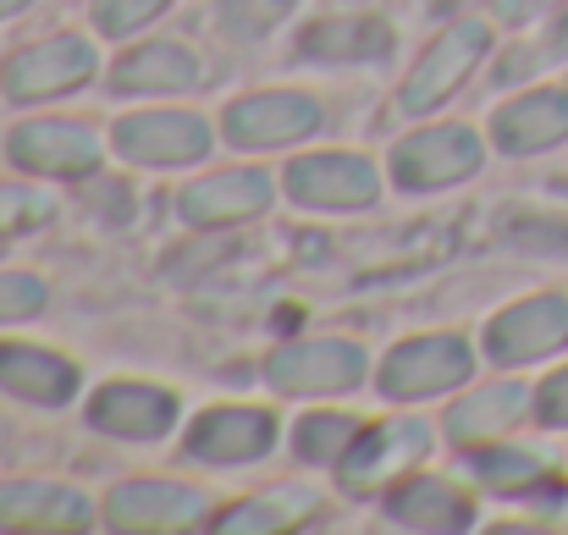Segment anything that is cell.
Instances as JSON below:
<instances>
[{
  "instance_id": "obj_1",
  "label": "cell",
  "mask_w": 568,
  "mask_h": 535,
  "mask_svg": "<svg viewBox=\"0 0 568 535\" xmlns=\"http://www.w3.org/2000/svg\"><path fill=\"white\" fill-rule=\"evenodd\" d=\"M486 50H491V28H486V22H447V28L419 50V61L408 67V78H403V89H397V105H403L408 117L436 111V105L480 67Z\"/></svg>"
},
{
  "instance_id": "obj_2",
  "label": "cell",
  "mask_w": 568,
  "mask_h": 535,
  "mask_svg": "<svg viewBox=\"0 0 568 535\" xmlns=\"http://www.w3.org/2000/svg\"><path fill=\"white\" fill-rule=\"evenodd\" d=\"M371 359L348 337H310V343H287L265 359V381L287 397H337L354 392L365 381Z\"/></svg>"
},
{
  "instance_id": "obj_3",
  "label": "cell",
  "mask_w": 568,
  "mask_h": 535,
  "mask_svg": "<svg viewBox=\"0 0 568 535\" xmlns=\"http://www.w3.org/2000/svg\"><path fill=\"white\" fill-rule=\"evenodd\" d=\"M6 161L28 178H89V172H100V133L83 122H67V117H33L6 133Z\"/></svg>"
},
{
  "instance_id": "obj_4",
  "label": "cell",
  "mask_w": 568,
  "mask_h": 535,
  "mask_svg": "<svg viewBox=\"0 0 568 535\" xmlns=\"http://www.w3.org/2000/svg\"><path fill=\"white\" fill-rule=\"evenodd\" d=\"M486 161L475 128L464 122H436V128H419L408 133L397 150H392V182L408 188V193H430V188H453V182L475 178Z\"/></svg>"
},
{
  "instance_id": "obj_5",
  "label": "cell",
  "mask_w": 568,
  "mask_h": 535,
  "mask_svg": "<svg viewBox=\"0 0 568 535\" xmlns=\"http://www.w3.org/2000/svg\"><path fill=\"white\" fill-rule=\"evenodd\" d=\"M475 354L464 337H408L381 359V397L392 403H414V397H436L453 392L458 381H469Z\"/></svg>"
},
{
  "instance_id": "obj_6",
  "label": "cell",
  "mask_w": 568,
  "mask_h": 535,
  "mask_svg": "<svg viewBox=\"0 0 568 535\" xmlns=\"http://www.w3.org/2000/svg\"><path fill=\"white\" fill-rule=\"evenodd\" d=\"M282 188H287V199L304 204V210H332V215H343V210L376 204L381 172L365 155H354V150H321V155H298V161L287 166Z\"/></svg>"
},
{
  "instance_id": "obj_7",
  "label": "cell",
  "mask_w": 568,
  "mask_h": 535,
  "mask_svg": "<svg viewBox=\"0 0 568 535\" xmlns=\"http://www.w3.org/2000/svg\"><path fill=\"white\" fill-rule=\"evenodd\" d=\"M321 128V100L304 89H265V94H243L226 105L221 133L237 150H276V144H298Z\"/></svg>"
},
{
  "instance_id": "obj_8",
  "label": "cell",
  "mask_w": 568,
  "mask_h": 535,
  "mask_svg": "<svg viewBox=\"0 0 568 535\" xmlns=\"http://www.w3.org/2000/svg\"><path fill=\"white\" fill-rule=\"evenodd\" d=\"M94 78V44L78 39V33H55V39H39L28 50H17L6 67H0V89L11 100H50V94H72L78 83Z\"/></svg>"
},
{
  "instance_id": "obj_9",
  "label": "cell",
  "mask_w": 568,
  "mask_h": 535,
  "mask_svg": "<svg viewBox=\"0 0 568 535\" xmlns=\"http://www.w3.org/2000/svg\"><path fill=\"white\" fill-rule=\"evenodd\" d=\"M430 447V431L419 420H386V425H365V436L354 442V453L337 464L343 475V492L348 497H365L381 486H397Z\"/></svg>"
},
{
  "instance_id": "obj_10",
  "label": "cell",
  "mask_w": 568,
  "mask_h": 535,
  "mask_svg": "<svg viewBox=\"0 0 568 535\" xmlns=\"http://www.w3.org/2000/svg\"><path fill=\"white\" fill-rule=\"evenodd\" d=\"M111 144L133 166H193L210 155V128L193 111H133L116 122Z\"/></svg>"
},
{
  "instance_id": "obj_11",
  "label": "cell",
  "mask_w": 568,
  "mask_h": 535,
  "mask_svg": "<svg viewBox=\"0 0 568 535\" xmlns=\"http://www.w3.org/2000/svg\"><path fill=\"white\" fill-rule=\"evenodd\" d=\"M564 343H568V299H558V293L508 304L486 326V354H491V364H530V359L558 354Z\"/></svg>"
},
{
  "instance_id": "obj_12",
  "label": "cell",
  "mask_w": 568,
  "mask_h": 535,
  "mask_svg": "<svg viewBox=\"0 0 568 535\" xmlns=\"http://www.w3.org/2000/svg\"><path fill=\"white\" fill-rule=\"evenodd\" d=\"M204 492H193L183 481H122L105 497V525L111 531H189L204 519Z\"/></svg>"
},
{
  "instance_id": "obj_13",
  "label": "cell",
  "mask_w": 568,
  "mask_h": 535,
  "mask_svg": "<svg viewBox=\"0 0 568 535\" xmlns=\"http://www.w3.org/2000/svg\"><path fill=\"white\" fill-rule=\"evenodd\" d=\"M276 447V420L265 408H204L193 420L183 453L199 464L232 470V464H254Z\"/></svg>"
},
{
  "instance_id": "obj_14",
  "label": "cell",
  "mask_w": 568,
  "mask_h": 535,
  "mask_svg": "<svg viewBox=\"0 0 568 535\" xmlns=\"http://www.w3.org/2000/svg\"><path fill=\"white\" fill-rule=\"evenodd\" d=\"M276 182L254 166H232V172H210V178L189 182L178 193V210L189 226H243L271 204Z\"/></svg>"
},
{
  "instance_id": "obj_15",
  "label": "cell",
  "mask_w": 568,
  "mask_h": 535,
  "mask_svg": "<svg viewBox=\"0 0 568 535\" xmlns=\"http://www.w3.org/2000/svg\"><path fill=\"white\" fill-rule=\"evenodd\" d=\"M89 420L94 431L105 436H122V442H155L178 425V397L166 386H150V381H111L94 392L89 403Z\"/></svg>"
},
{
  "instance_id": "obj_16",
  "label": "cell",
  "mask_w": 568,
  "mask_h": 535,
  "mask_svg": "<svg viewBox=\"0 0 568 535\" xmlns=\"http://www.w3.org/2000/svg\"><path fill=\"white\" fill-rule=\"evenodd\" d=\"M94 525V503L55 481H0V531L67 535Z\"/></svg>"
},
{
  "instance_id": "obj_17",
  "label": "cell",
  "mask_w": 568,
  "mask_h": 535,
  "mask_svg": "<svg viewBox=\"0 0 568 535\" xmlns=\"http://www.w3.org/2000/svg\"><path fill=\"white\" fill-rule=\"evenodd\" d=\"M491 139L503 155H536V150H552L568 139V94L564 89H536V94H519L508 100L497 117H491Z\"/></svg>"
},
{
  "instance_id": "obj_18",
  "label": "cell",
  "mask_w": 568,
  "mask_h": 535,
  "mask_svg": "<svg viewBox=\"0 0 568 535\" xmlns=\"http://www.w3.org/2000/svg\"><path fill=\"white\" fill-rule=\"evenodd\" d=\"M0 392L39 408H61L78 392V364L33 343H0Z\"/></svg>"
},
{
  "instance_id": "obj_19",
  "label": "cell",
  "mask_w": 568,
  "mask_h": 535,
  "mask_svg": "<svg viewBox=\"0 0 568 535\" xmlns=\"http://www.w3.org/2000/svg\"><path fill=\"white\" fill-rule=\"evenodd\" d=\"M386 519L403 525V531H464L475 514H469V497L453 481H442V475H403L386 492Z\"/></svg>"
},
{
  "instance_id": "obj_20",
  "label": "cell",
  "mask_w": 568,
  "mask_h": 535,
  "mask_svg": "<svg viewBox=\"0 0 568 535\" xmlns=\"http://www.w3.org/2000/svg\"><path fill=\"white\" fill-rule=\"evenodd\" d=\"M193 83H199V55L189 44H172V39L139 44V50H128L111 67V89L116 94H183Z\"/></svg>"
},
{
  "instance_id": "obj_21",
  "label": "cell",
  "mask_w": 568,
  "mask_h": 535,
  "mask_svg": "<svg viewBox=\"0 0 568 535\" xmlns=\"http://www.w3.org/2000/svg\"><path fill=\"white\" fill-rule=\"evenodd\" d=\"M298 50L321 67H359L392 55V28L381 17H321L304 28Z\"/></svg>"
},
{
  "instance_id": "obj_22",
  "label": "cell",
  "mask_w": 568,
  "mask_h": 535,
  "mask_svg": "<svg viewBox=\"0 0 568 535\" xmlns=\"http://www.w3.org/2000/svg\"><path fill=\"white\" fill-rule=\"evenodd\" d=\"M525 403H530V392H525L519 381H491V386L469 392L464 403H453V414H447V436H453L458 447L497 442V436H508V431L519 425Z\"/></svg>"
},
{
  "instance_id": "obj_23",
  "label": "cell",
  "mask_w": 568,
  "mask_h": 535,
  "mask_svg": "<svg viewBox=\"0 0 568 535\" xmlns=\"http://www.w3.org/2000/svg\"><path fill=\"white\" fill-rule=\"evenodd\" d=\"M321 514V497L304 486H276L260 497L232 503L226 514H215V531H237V535H271V531H298Z\"/></svg>"
},
{
  "instance_id": "obj_24",
  "label": "cell",
  "mask_w": 568,
  "mask_h": 535,
  "mask_svg": "<svg viewBox=\"0 0 568 535\" xmlns=\"http://www.w3.org/2000/svg\"><path fill=\"white\" fill-rule=\"evenodd\" d=\"M464 470H469L480 486H491L497 497H525V492H541V481H547V458L530 453V447H508L503 436L469 447Z\"/></svg>"
},
{
  "instance_id": "obj_25",
  "label": "cell",
  "mask_w": 568,
  "mask_h": 535,
  "mask_svg": "<svg viewBox=\"0 0 568 535\" xmlns=\"http://www.w3.org/2000/svg\"><path fill=\"white\" fill-rule=\"evenodd\" d=\"M365 436V420L359 414H304L298 431H293V453L304 464H343L354 453V442Z\"/></svg>"
},
{
  "instance_id": "obj_26",
  "label": "cell",
  "mask_w": 568,
  "mask_h": 535,
  "mask_svg": "<svg viewBox=\"0 0 568 535\" xmlns=\"http://www.w3.org/2000/svg\"><path fill=\"white\" fill-rule=\"evenodd\" d=\"M298 0H215L210 6V22L221 39H237V44H254L265 33H276V22H287Z\"/></svg>"
},
{
  "instance_id": "obj_27",
  "label": "cell",
  "mask_w": 568,
  "mask_h": 535,
  "mask_svg": "<svg viewBox=\"0 0 568 535\" xmlns=\"http://www.w3.org/2000/svg\"><path fill=\"white\" fill-rule=\"evenodd\" d=\"M558 55H568V11L558 22H547V33H536V39H525V44H514L508 55H503V67H497V78L503 83H519V78H530V72H541V67H552Z\"/></svg>"
},
{
  "instance_id": "obj_28",
  "label": "cell",
  "mask_w": 568,
  "mask_h": 535,
  "mask_svg": "<svg viewBox=\"0 0 568 535\" xmlns=\"http://www.w3.org/2000/svg\"><path fill=\"white\" fill-rule=\"evenodd\" d=\"M50 215H55V199H44L39 188H22V182H0V238L33 232Z\"/></svg>"
},
{
  "instance_id": "obj_29",
  "label": "cell",
  "mask_w": 568,
  "mask_h": 535,
  "mask_svg": "<svg viewBox=\"0 0 568 535\" xmlns=\"http://www.w3.org/2000/svg\"><path fill=\"white\" fill-rule=\"evenodd\" d=\"M50 304V287L33 271H0V326L6 321H28Z\"/></svg>"
},
{
  "instance_id": "obj_30",
  "label": "cell",
  "mask_w": 568,
  "mask_h": 535,
  "mask_svg": "<svg viewBox=\"0 0 568 535\" xmlns=\"http://www.w3.org/2000/svg\"><path fill=\"white\" fill-rule=\"evenodd\" d=\"M166 6H172V0H94V22H100V33L128 39V33H139L144 22H155Z\"/></svg>"
},
{
  "instance_id": "obj_31",
  "label": "cell",
  "mask_w": 568,
  "mask_h": 535,
  "mask_svg": "<svg viewBox=\"0 0 568 535\" xmlns=\"http://www.w3.org/2000/svg\"><path fill=\"white\" fill-rule=\"evenodd\" d=\"M508 238L525 243V249H568V221H536V215H525V221L508 226Z\"/></svg>"
},
{
  "instance_id": "obj_32",
  "label": "cell",
  "mask_w": 568,
  "mask_h": 535,
  "mask_svg": "<svg viewBox=\"0 0 568 535\" xmlns=\"http://www.w3.org/2000/svg\"><path fill=\"white\" fill-rule=\"evenodd\" d=\"M536 414H541V425H568V370H558V375L541 381V392H536Z\"/></svg>"
},
{
  "instance_id": "obj_33",
  "label": "cell",
  "mask_w": 568,
  "mask_h": 535,
  "mask_svg": "<svg viewBox=\"0 0 568 535\" xmlns=\"http://www.w3.org/2000/svg\"><path fill=\"white\" fill-rule=\"evenodd\" d=\"M552 6H558V0H491V17L519 28V22H536L541 11H552Z\"/></svg>"
},
{
  "instance_id": "obj_34",
  "label": "cell",
  "mask_w": 568,
  "mask_h": 535,
  "mask_svg": "<svg viewBox=\"0 0 568 535\" xmlns=\"http://www.w3.org/2000/svg\"><path fill=\"white\" fill-rule=\"evenodd\" d=\"M22 6H33V0H0V17H11V11H22Z\"/></svg>"
}]
</instances>
